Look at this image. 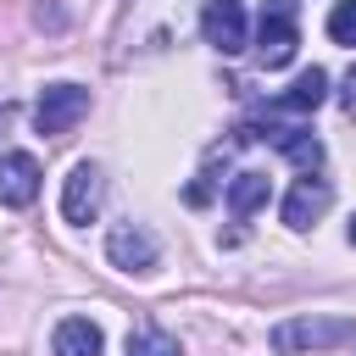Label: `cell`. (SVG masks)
I'll return each instance as SVG.
<instances>
[{
    "label": "cell",
    "instance_id": "cell-15",
    "mask_svg": "<svg viewBox=\"0 0 356 356\" xmlns=\"http://www.w3.org/2000/svg\"><path fill=\"white\" fill-rule=\"evenodd\" d=\"M339 100H345V111L356 117V67H350V78H345V89H339Z\"/></svg>",
    "mask_w": 356,
    "mask_h": 356
},
{
    "label": "cell",
    "instance_id": "cell-14",
    "mask_svg": "<svg viewBox=\"0 0 356 356\" xmlns=\"http://www.w3.org/2000/svg\"><path fill=\"white\" fill-rule=\"evenodd\" d=\"M328 39L356 50V0H339V6L328 11Z\"/></svg>",
    "mask_w": 356,
    "mask_h": 356
},
{
    "label": "cell",
    "instance_id": "cell-7",
    "mask_svg": "<svg viewBox=\"0 0 356 356\" xmlns=\"http://www.w3.org/2000/svg\"><path fill=\"white\" fill-rule=\"evenodd\" d=\"M39 156L28 150H6L0 156V206H33L39 200Z\"/></svg>",
    "mask_w": 356,
    "mask_h": 356
},
{
    "label": "cell",
    "instance_id": "cell-6",
    "mask_svg": "<svg viewBox=\"0 0 356 356\" xmlns=\"http://www.w3.org/2000/svg\"><path fill=\"white\" fill-rule=\"evenodd\" d=\"M100 200H106L100 167H95V161H78V167L67 172V184H61V217H67V222H95Z\"/></svg>",
    "mask_w": 356,
    "mask_h": 356
},
{
    "label": "cell",
    "instance_id": "cell-8",
    "mask_svg": "<svg viewBox=\"0 0 356 356\" xmlns=\"http://www.w3.org/2000/svg\"><path fill=\"white\" fill-rule=\"evenodd\" d=\"M239 139H273L295 167H306V172H317V167H323V139H317V134H306V128H256V122H245V128H239Z\"/></svg>",
    "mask_w": 356,
    "mask_h": 356
},
{
    "label": "cell",
    "instance_id": "cell-16",
    "mask_svg": "<svg viewBox=\"0 0 356 356\" xmlns=\"http://www.w3.org/2000/svg\"><path fill=\"white\" fill-rule=\"evenodd\" d=\"M350 245H356V217H350Z\"/></svg>",
    "mask_w": 356,
    "mask_h": 356
},
{
    "label": "cell",
    "instance_id": "cell-12",
    "mask_svg": "<svg viewBox=\"0 0 356 356\" xmlns=\"http://www.w3.org/2000/svg\"><path fill=\"white\" fill-rule=\"evenodd\" d=\"M267 195H273L267 172H239V178L228 184V211H234V217H250V211L267 206Z\"/></svg>",
    "mask_w": 356,
    "mask_h": 356
},
{
    "label": "cell",
    "instance_id": "cell-1",
    "mask_svg": "<svg viewBox=\"0 0 356 356\" xmlns=\"http://www.w3.org/2000/svg\"><path fill=\"white\" fill-rule=\"evenodd\" d=\"M356 345V317H289L273 328L278 356H312V350H339Z\"/></svg>",
    "mask_w": 356,
    "mask_h": 356
},
{
    "label": "cell",
    "instance_id": "cell-11",
    "mask_svg": "<svg viewBox=\"0 0 356 356\" xmlns=\"http://www.w3.org/2000/svg\"><path fill=\"white\" fill-rule=\"evenodd\" d=\"M323 100H328V72H323V67H306V72L273 100V111H295V117H306V111H317Z\"/></svg>",
    "mask_w": 356,
    "mask_h": 356
},
{
    "label": "cell",
    "instance_id": "cell-13",
    "mask_svg": "<svg viewBox=\"0 0 356 356\" xmlns=\"http://www.w3.org/2000/svg\"><path fill=\"white\" fill-rule=\"evenodd\" d=\"M128 356H184V345H178L167 328L145 323V328H134V334H128Z\"/></svg>",
    "mask_w": 356,
    "mask_h": 356
},
{
    "label": "cell",
    "instance_id": "cell-4",
    "mask_svg": "<svg viewBox=\"0 0 356 356\" xmlns=\"http://www.w3.org/2000/svg\"><path fill=\"white\" fill-rule=\"evenodd\" d=\"M200 33H206V44H211V50L239 56V50L250 44L245 6H239V0H206V11H200Z\"/></svg>",
    "mask_w": 356,
    "mask_h": 356
},
{
    "label": "cell",
    "instance_id": "cell-9",
    "mask_svg": "<svg viewBox=\"0 0 356 356\" xmlns=\"http://www.w3.org/2000/svg\"><path fill=\"white\" fill-rule=\"evenodd\" d=\"M328 200H334V189H328V178H317V172H306L289 195H284V222L295 228V234H306L323 211H328Z\"/></svg>",
    "mask_w": 356,
    "mask_h": 356
},
{
    "label": "cell",
    "instance_id": "cell-3",
    "mask_svg": "<svg viewBox=\"0 0 356 356\" xmlns=\"http://www.w3.org/2000/svg\"><path fill=\"white\" fill-rule=\"evenodd\" d=\"M89 117V89L83 83H50L33 100V128L39 134H72Z\"/></svg>",
    "mask_w": 356,
    "mask_h": 356
},
{
    "label": "cell",
    "instance_id": "cell-2",
    "mask_svg": "<svg viewBox=\"0 0 356 356\" xmlns=\"http://www.w3.org/2000/svg\"><path fill=\"white\" fill-rule=\"evenodd\" d=\"M295 44H300L295 0H267L261 28H256V56H261V67H289V61H295Z\"/></svg>",
    "mask_w": 356,
    "mask_h": 356
},
{
    "label": "cell",
    "instance_id": "cell-5",
    "mask_svg": "<svg viewBox=\"0 0 356 356\" xmlns=\"http://www.w3.org/2000/svg\"><path fill=\"white\" fill-rule=\"evenodd\" d=\"M106 256H111V267H122V273H150L156 256H161V245H156V234H150L145 222H117V228L106 234Z\"/></svg>",
    "mask_w": 356,
    "mask_h": 356
},
{
    "label": "cell",
    "instance_id": "cell-10",
    "mask_svg": "<svg viewBox=\"0 0 356 356\" xmlns=\"http://www.w3.org/2000/svg\"><path fill=\"white\" fill-rule=\"evenodd\" d=\"M100 350H106V334L89 317H61L50 334V356H100Z\"/></svg>",
    "mask_w": 356,
    "mask_h": 356
}]
</instances>
